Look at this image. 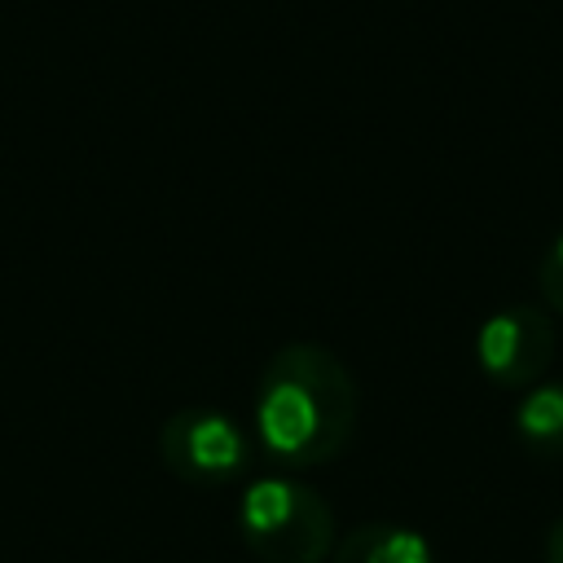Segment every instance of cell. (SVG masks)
Returning a JSON list of instances; mask_svg holds the SVG:
<instances>
[{"label":"cell","mask_w":563,"mask_h":563,"mask_svg":"<svg viewBox=\"0 0 563 563\" xmlns=\"http://www.w3.org/2000/svg\"><path fill=\"white\" fill-rule=\"evenodd\" d=\"M330 563H435V550L409 523L369 519V523H356L352 532H343L334 541Z\"/></svg>","instance_id":"cell-5"},{"label":"cell","mask_w":563,"mask_h":563,"mask_svg":"<svg viewBox=\"0 0 563 563\" xmlns=\"http://www.w3.org/2000/svg\"><path fill=\"white\" fill-rule=\"evenodd\" d=\"M537 295H541L545 312L563 317V229L550 238V246H545V255L537 264Z\"/></svg>","instance_id":"cell-7"},{"label":"cell","mask_w":563,"mask_h":563,"mask_svg":"<svg viewBox=\"0 0 563 563\" xmlns=\"http://www.w3.org/2000/svg\"><path fill=\"white\" fill-rule=\"evenodd\" d=\"M554 321L541 303H501L475 330V365L493 387L528 391L554 365Z\"/></svg>","instance_id":"cell-4"},{"label":"cell","mask_w":563,"mask_h":563,"mask_svg":"<svg viewBox=\"0 0 563 563\" xmlns=\"http://www.w3.org/2000/svg\"><path fill=\"white\" fill-rule=\"evenodd\" d=\"M361 418V387L343 356L317 339L282 343L255 378L251 440L282 471H312L334 462Z\"/></svg>","instance_id":"cell-1"},{"label":"cell","mask_w":563,"mask_h":563,"mask_svg":"<svg viewBox=\"0 0 563 563\" xmlns=\"http://www.w3.org/2000/svg\"><path fill=\"white\" fill-rule=\"evenodd\" d=\"M154 444L163 471L194 488L233 484L251 466V427L216 405H185L167 413Z\"/></svg>","instance_id":"cell-3"},{"label":"cell","mask_w":563,"mask_h":563,"mask_svg":"<svg viewBox=\"0 0 563 563\" xmlns=\"http://www.w3.org/2000/svg\"><path fill=\"white\" fill-rule=\"evenodd\" d=\"M238 537L255 563H325L339 523L325 493L299 475H260L238 497Z\"/></svg>","instance_id":"cell-2"},{"label":"cell","mask_w":563,"mask_h":563,"mask_svg":"<svg viewBox=\"0 0 563 563\" xmlns=\"http://www.w3.org/2000/svg\"><path fill=\"white\" fill-rule=\"evenodd\" d=\"M510 427L519 435V444L537 457H563V383L559 378H541L532 383L515 413H510Z\"/></svg>","instance_id":"cell-6"},{"label":"cell","mask_w":563,"mask_h":563,"mask_svg":"<svg viewBox=\"0 0 563 563\" xmlns=\"http://www.w3.org/2000/svg\"><path fill=\"white\" fill-rule=\"evenodd\" d=\"M545 563H563V515L545 532Z\"/></svg>","instance_id":"cell-8"}]
</instances>
